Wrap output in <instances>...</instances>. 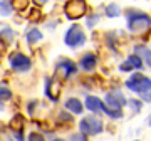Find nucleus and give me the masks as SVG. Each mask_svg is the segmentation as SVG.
<instances>
[{
	"instance_id": "nucleus-1",
	"label": "nucleus",
	"mask_w": 151,
	"mask_h": 141,
	"mask_svg": "<svg viewBox=\"0 0 151 141\" xmlns=\"http://www.w3.org/2000/svg\"><path fill=\"white\" fill-rule=\"evenodd\" d=\"M126 22H128V29L131 32L139 34L145 32L151 27V19L150 15H146L145 12H138V10H128L126 12Z\"/></svg>"
},
{
	"instance_id": "nucleus-2",
	"label": "nucleus",
	"mask_w": 151,
	"mask_h": 141,
	"mask_svg": "<svg viewBox=\"0 0 151 141\" xmlns=\"http://www.w3.org/2000/svg\"><path fill=\"white\" fill-rule=\"evenodd\" d=\"M64 42L67 47L70 49H77L86 44V34L82 32V27L74 24L72 27H69V30L65 32V37H64Z\"/></svg>"
},
{
	"instance_id": "nucleus-3",
	"label": "nucleus",
	"mask_w": 151,
	"mask_h": 141,
	"mask_svg": "<svg viewBox=\"0 0 151 141\" xmlns=\"http://www.w3.org/2000/svg\"><path fill=\"white\" fill-rule=\"evenodd\" d=\"M126 86H128V89H131L133 92H138L141 96H145L146 92H148V89H150V86H151V79L143 76V74H139V72H134V74H131V77L128 79Z\"/></svg>"
},
{
	"instance_id": "nucleus-4",
	"label": "nucleus",
	"mask_w": 151,
	"mask_h": 141,
	"mask_svg": "<svg viewBox=\"0 0 151 141\" xmlns=\"http://www.w3.org/2000/svg\"><path fill=\"white\" fill-rule=\"evenodd\" d=\"M86 108L91 111V113H96V111H103L109 116V118H123V111H116V109H109L104 103H101V99L94 98V96H87L86 98Z\"/></svg>"
},
{
	"instance_id": "nucleus-5",
	"label": "nucleus",
	"mask_w": 151,
	"mask_h": 141,
	"mask_svg": "<svg viewBox=\"0 0 151 141\" xmlns=\"http://www.w3.org/2000/svg\"><path fill=\"white\" fill-rule=\"evenodd\" d=\"M79 128H81V133H84L86 136H96L103 131V121L97 119L96 116H87V118H82Z\"/></svg>"
},
{
	"instance_id": "nucleus-6",
	"label": "nucleus",
	"mask_w": 151,
	"mask_h": 141,
	"mask_svg": "<svg viewBox=\"0 0 151 141\" xmlns=\"http://www.w3.org/2000/svg\"><path fill=\"white\" fill-rule=\"evenodd\" d=\"M9 64H10V67L15 72H27L32 67V60L29 59L25 54H22V52L17 50V52L9 55Z\"/></svg>"
},
{
	"instance_id": "nucleus-7",
	"label": "nucleus",
	"mask_w": 151,
	"mask_h": 141,
	"mask_svg": "<svg viewBox=\"0 0 151 141\" xmlns=\"http://www.w3.org/2000/svg\"><path fill=\"white\" fill-rule=\"evenodd\" d=\"M65 15L69 17L70 20H76V19H81V17L86 15L87 12V5L84 0H69L65 4Z\"/></svg>"
},
{
	"instance_id": "nucleus-8",
	"label": "nucleus",
	"mask_w": 151,
	"mask_h": 141,
	"mask_svg": "<svg viewBox=\"0 0 151 141\" xmlns=\"http://www.w3.org/2000/svg\"><path fill=\"white\" fill-rule=\"evenodd\" d=\"M128 103V99H124V96L119 91H111L106 94V104H108L109 109H116V111H121L124 104Z\"/></svg>"
},
{
	"instance_id": "nucleus-9",
	"label": "nucleus",
	"mask_w": 151,
	"mask_h": 141,
	"mask_svg": "<svg viewBox=\"0 0 151 141\" xmlns=\"http://www.w3.org/2000/svg\"><path fill=\"white\" fill-rule=\"evenodd\" d=\"M57 70H59L60 74H62V77H69L72 76V74H76L77 72V65L72 62V60L65 59V57H60L59 60H57Z\"/></svg>"
},
{
	"instance_id": "nucleus-10",
	"label": "nucleus",
	"mask_w": 151,
	"mask_h": 141,
	"mask_svg": "<svg viewBox=\"0 0 151 141\" xmlns=\"http://www.w3.org/2000/svg\"><path fill=\"white\" fill-rule=\"evenodd\" d=\"M119 69L123 70V72H129L133 69H143V59H141V55H129L126 62L119 65Z\"/></svg>"
},
{
	"instance_id": "nucleus-11",
	"label": "nucleus",
	"mask_w": 151,
	"mask_h": 141,
	"mask_svg": "<svg viewBox=\"0 0 151 141\" xmlns=\"http://www.w3.org/2000/svg\"><path fill=\"white\" fill-rule=\"evenodd\" d=\"M59 92H60L59 82H55L54 79H47V81H45V94H47L49 99L57 101V98H59Z\"/></svg>"
},
{
	"instance_id": "nucleus-12",
	"label": "nucleus",
	"mask_w": 151,
	"mask_h": 141,
	"mask_svg": "<svg viewBox=\"0 0 151 141\" xmlns=\"http://www.w3.org/2000/svg\"><path fill=\"white\" fill-rule=\"evenodd\" d=\"M97 64V57L92 52H87V54L82 55V59H81V67L86 72H91V70H94V67H96Z\"/></svg>"
},
{
	"instance_id": "nucleus-13",
	"label": "nucleus",
	"mask_w": 151,
	"mask_h": 141,
	"mask_svg": "<svg viewBox=\"0 0 151 141\" xmlns=\"http://www.w3.org/2000/svg\"><path fill=\"white\" fill-rule=\"evenodd\" d=\"M12 99V91L7 87V84H0V111L5 109V104Z\"/></svg>"
},
{
	"instance_id": "nucleus-14",
	"label": "nucleus",
	"mask_w": 151,
	"mask_h": 141,
	"mask_svg": "<svg viewBox=\"0 0 151 141\" xmlns=\"http://www.w3.org/2000/svg\"><path fill=\"white\" fill-rule=\"evenodd\" d=\"M65 108L69 109L70 113H74V114H81L82 113V103L79 101V99H76V98L67 99V101H65Z\"/></svg>"
},
{
	"instance_id": "nucleus-15",
	"label": "nucleus",
	"mask_w": 151,
	"mask_h": 141,
	"mask_svg": "<svg viewBox=\"0 0 151 141\" xmlns=\"http://www.w3.org/2000/svg\"><path fill=\"white\" fill-rule=\"evenodd\" d=\"M134 52H136V54H139L141 59H143L146 64L151 67V49H148V47H145V45H136Z\"/></svg>"
},
{
	"instance_id": "nucleus-16",
	"label": "nucleus",
	"mask_w": 151,
	"mask_h": 141,
	"mask_svg": "<svg viewBox=\"0 0 151 141\" xmlns=\"http://www.w3.org/2000/svg\"><path fill=\"white\" fill-rule=\"evenodd\" d=\"M39 40H42V32L39 29H30L27 32V42L29 45H35Z\"/></svg>"
},
{
	"instance_id": "nucleus-17",
	"label": "nucleus",
	"mask_w": 151,
	"mask_h": 141,
	"mask_svg": "<svg viewBox=\"0 0 151 141\" xmlns=\"http://www.w3.org/2000/svg\"><path fill=\"white\" fill-rule=\"evenodd\" d=\"M0 37L4 39V40H7V42H12L14 37H15V34H14V30H12L9 25L2 24V25H0Z\"/></svg>"
},
{
	"instance_id": "nucleus-18",
	"label": "nucleus",
	"mask_w": 151,
	"mask_h": 141,
	"mask_svg": "<svg viewBox=\"0 0 151 141\" xmlns=\"http://www.w3.org/2000/svg\"><path fill=\"white\" fill-rule=\"evenodd\" d=\"M14 12V5H12V0H2L0 2V14L4 17H9Z\"/></svg>"
},
{
	"instance_id": "nucleus-19",
	"label": "nucleus",
	"mask_w": 151,
	"mask_h": 141,
	"mask_svg": "<svg viewBox=\"0 0 151 141\" xmlns=\"http://www.w3.org/2000/svg\"><path fill=\"white\" fill-rule=\"evenodd\" d=\"M106 15H108L109 19L119 17V15H121V9H119V5H116V4H111V5H108V7H106Z\"/></svg>"
},
{
	"instance_id": "nucleus-20",
	"label": "nucleus",
	"mask_w": 151,
	"mask_h": 141,
	"mask_svg": "<svg viewBox=\"0 0 151 141\" xmlns=\"http://www.w3.org/2000/svg\"><path fill=\"white\" fill-rule=\"evenodd\" d=\"M126 104H129L134 113H139L141 108H143V103H141L139 99H128V103H126Z\"/></svg>"
},
{
	"instance_id": "nucleus-21",
	"label": "nucleus",
	"mask_w": 151,
	"mask_h": 141,
	"mask_svg": "<svg viewBox=\"0 0 151 141\" xmlns=\"http://www.w3.org/2000/svg\"><path fill=\"white\" fill-rule=\"evenodd\" d=\"M99 20V15H91V17H87V27L91 29V27H94V24Z\"/></svg>"
},
{
	"instance_id": "nucleus-22",
	"label": "nucleus",
	"mask_w": 151,
	"mask_h": 141,
	"mask_svg": "<svg viewBox=\"0 0 151 141\" xmlns=\"http://www.w3.org/2000/svg\"><path fill=\"white\" fill-rule=\"evenodd\" d=\"M143 98H145L146 101H151V86H150V89H148V92H146V94L143 96Z\"/></svg>"
},
{
	"instance_id": "nucleus-23",
	"label": "nucleus",
	"mask_w": 151,
	"mask_h": 141,
	"mask_svg": "<svg viewBox=\"0 0 151 141\" xmlns=\"http://www.w3.org/2000/svg\"><path fill=\"white\" fill-rule=\"evenodd\" d=\"M4 52H5V44H4V42H0V55L4 54Z\"/></svg>"
},
{
	"instance_id": "nucleus-24",
	"label": "nucleus",
	"mask_w": 151,
	"mask_h": 141,
	"mask_svg": "<svg viewBox=\"0 0 151 141\" xmlns=\"http://www.w3.org/2000/svg\"><path fill=\"white\" fill-rule=\"evenodd\" d=\"M148 126H150V128H151V116H150V118H148Z\"/></svg>"
},
{
	"instance_id": "nucleus-25",
	"label": "nucleus",
	"mask_w": 151,
	"mask_h": 141,
	"mask_svg": "<svg viewBox=\"0 0 151 141\" xmlns=\"http://www.w3.org/2000/svg\"><path fill=\"white\" fill-rule=\"evenodd\" d=\"M45 2H47V0H39V4H45Z\"/></svg>"
}]
</instances>
